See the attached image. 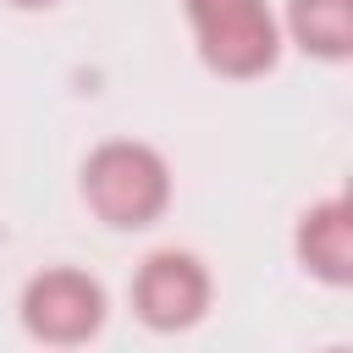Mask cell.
Returning a JSON list of instances; mask_svg holds the SVG:
<instances>
[{
    "label": "cell",
    "mask_w": 353,
    "mask_h": 353,
    "mask_svg": "<svg viewBox=\"0 0 353 353\" xmlns=\"http://www.w3.org/2000/svg\"><path fill=\"white\" fill-rule=\"evenodd\" d=\"M199 33V55L221 77H259L276 66V17L265 0H182Z\"/></svg>",
    "instance_id": "7a4b0ae2"
},
{
    "label": "cell",
    "mask_w": 353,
    "mask_h": 353,
    "mask_svg": "<svg viewBox=\"0 0 353 353\" xmlns=\"http://www.w3.org/2000/svg\"><path fill=\"white\" fill-rule=\"evenodd\" d=\"M83 199H88V210H94L105 226L138 232V226H149V221L165 210V199H171V171H165V160H160L149 143H138V138H110V143H99V149L83 160Z\"/></svg>",
    "instance_id": "6da1fadb"
},
{
    "label": "cell",
    "mask_w": 353,
    "mask_h": 353,
    "mask_svg": "<svg viewBox=\"0 0 353 353\" xmlns=\"http://www.w3.org/2000/svg\"><path fill=\"white\" fill-rule=\"evenodd\" d=\"M11 6H50V0H11Z\"/></svg>",
    "instance_id": "52a82bcc"
},
{
    "label": "cell",
    "mask_w": 353,
    "mask_h": 353,
    "mask_svg": "<svg viewBox=\"0 0 353 353\" xmlns=\"http://www.w3.org/2000/svg\"><path fill=\"white\" fill-rule=\"evenodd\" d=\"M210 309V270L182 254V248H160L138 265L132 276V314L149 331H188L199 325Z\"/></svg>",
    "instance_id": "277c9868"
},
{
    "label": "cell",
    "mask_w": 353,
    "mask_h": 353,
    "mask_svg": "<svg viewBox=\"0 0 353 353\" xmlns=\"http://www.w3.org/2000/svg\"><path fill=\"white\" fill-rule=\"evenodd\" d=\"M287 28L320 61L353 55V0H287Z\"/></svg>",
    "instance_id": "8992f818"
},
{
    "label": "cell",
    "mask_w": 353,
    "mask_h": 353,
    "mask_svg": "<svg viewBox=\"0 0 353 353\" xmlns=\"http://www.w3.org/2000/svg\"><path fill=\"white\" fill-rule=\"evenodd\" d=\"M292 248H298V265L309 276H320L331 287H347L353 281V210H347V199L309 204L298 215Z\"/></svg>",
    "instance_id": "5b68a950"
},
{
    "label": "cell",
    "mask_w": 353,
    "mask_h": 353,
    "mask_svg": "<svg viewBox=\"0 0 353 353\" xmlns=\"http://www.w3.org/2000/svg\"><path fill=\"white\" fill-rule=\"evenodd\" d=\"M22 325L50 347H77L105 325V287L88 270L55 265L22 287Z\"/></svg>",
    "instance_id": "3957f363"
},
{
    "label": "cell",
    "mask_w": 353,
    "mask_h": 353,
    "mask_svg": "<svg viewBox=\"0 0 353 353\" xmlns=\"http://www.w3.org/2000/svg\"><path fill=\"white\" fill-rule=\"evenodd\" d=\"M325 353H347V347H325Z\"/></svg>",
    "instance_id": "ba28073f"
}]
</instances>
